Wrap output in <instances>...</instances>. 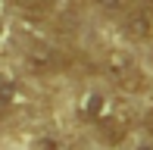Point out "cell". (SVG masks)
I'll list each match as a JSON object with an SVG mask.
<instances>
[{"mask_svg":"<svg viewBox=\"0 0 153 150\" xmlns=\"http://www.w3.org/2000/svg\"><path fill=\"white\" fill-rule=\"evenodd\" d=\"M13 3L25 6V10H34V13H44V10H50L53 0H13Z\"/></svg>","mask_w":153,"mask_h":150,"instance_id":"obj_7","label":"cell"},{"mask_svg":"<svg viewBox=\"0 0 153 150\" xmlns=\"http://www.w3.org/2000/svg\"><path fill=\"white\" fill-rule=\"evenodd\" d=\"M122 31H125L131 41H147V38L153 35V16H150V10H147V6H141V10L125 13Z\"/></svg>","mask_w":153,"mask_h":150,"instance_id":"obj_4","label":"cell"},{"mask_svg":"<svg viewBox=\"0 0 153 150\" xmlns=\"http://www.w3.org/2000/svg\"><path fill=\"white\" fill-rule=\"evenodd\" d=\"M97 128H100L106 144H119V141H125V134L131 128V113L125 106H109V113L97 122Z\"/></svg>","mask_w":153,"mask_h":150,"instance_id":"obj_2","label":"cell"},{"mask_svg":"<svg viewBox=\"0 0 153 150\" xmlns=\"http://www.w3.org/2000/svg\"><path fill=\"white\" fill-rule=\"evenodd\" d=\"M103 72L109 75L116 88H122L125 94H134V91H144L147 78H144V69L137 66V59L131 56L128 50H109L103 56Z\"/></svg>","mask_w":153,"mask_h":150,"instance_id":"obj_1","label":"cell"},{"mask_svg":"<svg viewBox=\"0 0 153 150\" xmlns=\"http://www.w3.org/2000/svg\"><path fill=\"white\" fill-rule=\"evenodd\" d=\"M28 103V94L16 78H0V110H19Z\"/></svg>","mask_w":153,"mask_h":150,"instance_id":"obj_6","label":"cell"},{"mask_svg":"<svg viewBox=\"0 0 153 150\" xmlns=\"http://www.w3.org/2000/svg\"><path fill=\"white\" fill-rule=\"evenodd\" d=\"M147 125H150V131H153V113H150V116H147Z\"/></svg>","mask_w":153,"mask_h":150,"instance_id":"obj_12","label":"cell"},{"mask_svg":"<svg viewBox=\"0 0 153 150\" xmlns=\"http://www.w3.org/2000/svg\"><path fill=\"white\" fill-rule=\"evenodd\" d=\"M134 150H153V144H147V141H144V144H137Z\"/></svg>","mask_w":153,"mask_h":150,"instance_id":"obj_10","label":"cell"},{"mask_svg":"<svg viewBox=\"0 0 153 150\" xmlns=\"http://www.w3.org/2000/svg\"><path fill=\"white\" fill-rule=\"evenodd\" d=\"M0 38H3V22H0Z\"/></svg>","mask_w":153,"mask_h":150,"instance_id":"obj_13","label":"cell"},{"mask_svg":"<svg viewBox=\"0 0 153 150\" xmlns=\"http://www.w3.org/2000/svg\"><path fill=\"white\" fill-rule=\"evenodd\" d=\"M94 6H100V10H106V13H119L125 10V0H91Z\"/></svg>","mask_w":153,"mask_h":150,"instance_id":"obj_8","label":"cell"},{"mask_svg":"<svg viewBox=\"0 0 153 150\" xmlns=\"http://www.w3.org/2000/svg\"><path fill=\"white\" fill-rule=\"evenodd\" d=\"M141 3H144V6H147V10H153V0H141Z\"/></svg>","mask_w":153,"mask_h":150,"instance_id":"obj_11","label":"cell"},{"mask_svg":"<svg viewBox=\"0 0 153 150\" xmlns=\"http://www.w3.org/2000/svg\"><path fill=\"white\" fill-rule=\"evenodd\" d=\"M25 63H28V69L38 72V75H50V72H59L62 69L59 50H56V47H47V44L31 47V50L25 53Z\"/></svg>","mask_w":153,"mask_h":150,"instance_id":"obj_3","label":"cell"},{"mask_svg":"<svg viewBox=\"0 0 153 150\" xmlns=\"http://www.w3.org/2000/svg\"><path fill=\"white\" fill-rule=\"evenodd\" d=\"M106 113H109V100L103 97L100 91H88L85 100L78 103V116H81L85 122H91V125H97Z\"/></svg>","mask_w":153,"mask_h":150,"instance_id":"obj_5","label":"cell"},{"mask_svg":"<svg viewBox=\"0 0 153 150\" xmlns=\"http://www.w3.org/2000/svg\"><path fill=\"white\" fill-rule=\"evenodd\" d=\"M41 150H69L62 141H53V138H47V141H41Z\"/></svg>","mask_w":153,"mask_h":150,"instance_id":"obj_9","label":"cell"}]
</instances>
